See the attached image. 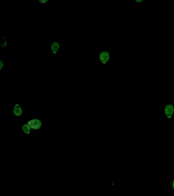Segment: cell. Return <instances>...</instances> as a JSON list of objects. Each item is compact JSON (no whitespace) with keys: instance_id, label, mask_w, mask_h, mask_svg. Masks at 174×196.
Wrapping results in <instances>:
<instances>
[{"instance_id":"8fae6325","label":"cell","mask_w":174,"mask_h":196,"mask_svg":"<svg viewBox=\"0 0 174 196\" xmlns=\"http://www.w3.org/2000/svg\"><path fill=\"white\" fill-rule=\"evenodd\" d=\"M172 190L174 191V178L173 179V180H172Z\"/></svg>"},{"instance_id":"7a4b0ae2","label":"cell","mask_w":174,"mask_h":196,"mask_svg":"<svg viewBox=\"0 0 174 196\" xmlns=\"http://www.w3.org/2000/svg\"><path fill=\"white\" fill-rule=\"evenodd\" d=\"M163 113L166 119L171 120L174 116V105L169 103L165 105L163 107Z\"/></svg>"},{"instance_id":"8992f818","label":"cell","mask_w":174,"mask_h":196,"mask_svg":"<svg viewBox=\"0 0 174 196\" xmlns=\"http://www.w3.org/2000/svg\"><path fill=\"white\" fill-rule=\"evenodd\" d=\"M22 130L23 133L29 135L31 133V128H30V126L28 125V124H24L22 127Z\"/></svg>"},{"instance_id":"9c48e42d","label":"cell","mask_w":174,"mask_h":196,"mask_svg":"<svg viewBox=\"0 0 174 196\" xmlns=\"http://www.w3.org/2000/svg\"><path fill=\"white\" fill-rule=\"evenodd\" d=\"M4 68V62L2 60H0V71H3Z\"/></svg>"},{"instance_id":"ba28073f","label":"cell","mask_w":174,"mask_h":196,"mask_svg":"<svg viewBox=\"0 0 174 196\" xmlns=\"http://www.w3.org/2000/svg\"><path fill=\"white\" fill-rule=\"evenodd\" d=\"M133 2L137 5H141L144 3V0H134Z\"/></svg>"},{"instance_id":"7c38bea8","label":"cell","mask_w":174,"mask_h":196,"mask_svg":"<svg viewBox=\"0 0 174 196\" xmlns=\"http://www.w3.org/2000/svg\"></svg>"},{"instance_id":"5b68a950","label":"cell","mask_w":174,"mask_h":196,"mask_svg":"<svg viewBox=\"0 0 174 196\" xmlns=\"http://www.w3.org/2000/svg\"><path fill=\"white\" fill-rule=\"evenodd\" d=\"M13 114L16 117H20L22 116L23 109L21 105L19 103H16L13 107Z\"/></svg>"},{"instance_id":"3957f363","label":"cell","mask_w":174,"mask_h":196,"mask_svg":"<svg viewBox=\"0 0 174 196\" xmlns=\"http://www.w3.org/2000/svg\"><path fill=\"white\" fill-rule=\"evenodd\" d=\"M27 123L30 126L31 129L38 130L40 129L42 126V123L40 119L37 118H34L27 122Z\"/></svg>"},{"instance_id":"6da1fadb","label":"cell","mask_w":174,"mask_h":196,"mask_svg":"<svg viewBox=\"0 0 174 196\" xmlns=\"http://www.w3.org/2000/svg\"><path fill=\"white\" fill-rule=\"evenodd\" d=\"M98 57L100 63L106 65L110 61L111 53L107 50H101L99 53Z\"/></svg>"},{"instance_id":"277c9868","label":"cell","mask_w":174,"mask_h":196,"mask_svg":"<svg viewBox=\"0 0 174 196\" xmlns=\"http://www.w3.org/2000/svg\"><path fill=\"white\" fill-rule=\"evenodd\" d=\"M60 43L58 41H53L51 44L50 46V50L53 55H56L58 53L59 51L60 50Z\"/></svg>"},{"instance_id":"30bf717a","label":"cell","mask_w":174,"mask_h":196,"mask_svg":"<svg viewBox=\"0 0 174 196\" xmlns=\"http://www.w3.org/2000/svg\"><path fill=\"white\" fill-rule=\"evenodd\" d=\"M38 2L41 4H45L47 2V0H38Z\"/></svg>"},{"instance_id":"52a82bcc","label":"cell","mask_w":174,"mask_h":196,"mask_svg":"<svg viewBox=\"0 0 174 196\" xmlns=\"http://www.w3.org/2000/svg\"><path fill=\"white\" fill-rule=\"evenodd\" d=\"M1 47L3 49L6 48L8 46V42L7 40V37L6 36H3L2 38V42L0 44Z\"/></svg>"}]
</instances>
